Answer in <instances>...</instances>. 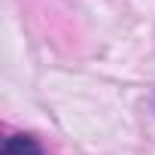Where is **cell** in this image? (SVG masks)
<instances>
[{
	"instance_id": "obj_1",
	"label": "cell",
	"mask_w": 155,
	"mask_h": 155,
	"mask_svg": "<svg viewBox=\"0 0 155 155\" xmlns=\"http://www.w3.org/2000/svg\"><path fill=\"white\" fill-rule=\"evenodd\" d=\"M0 155H43V146L31 134H12V137H6Z\"/></svg>"
}]
</instances>
